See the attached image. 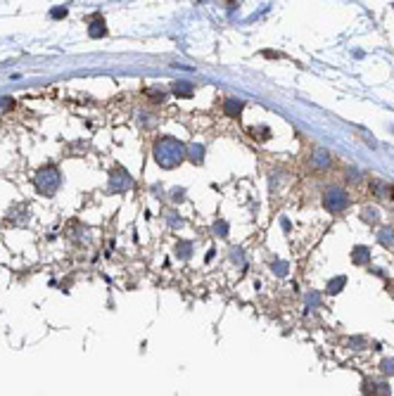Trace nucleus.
<instances>
[{"label": "nucleus", "mask_w": 394, "mask_h": 396, "mask_svg": "<svg viewBox=\"0 0 394 396\" xmlns=\"http://www.w3.org/2000/svg\"><path fill=\"white\" fill-rule=\"evenodd\" d=\"M186 157V145L178 143L176 138H159L157 143H154V159H157V164L162 166H176L180 159Z\"/></svg>", "instance_id": "obj_1"}, {"label": "nucleus", "mask_w": 394, "mask_h": 396, "mask_svg": "<svg viewBox=\"0 0 394 396\" xmlns=\"http://www.w3.org/2000/svg\"><path fill=\"white\" fill-rule=\"evenodd\" d=\"M60 183H62V178H60V171L55 166H48L36 176V188H38L41 195H52L60 188Z\"/></svg>", "instance_id": "obj_2"}, {"label": "nucleus", "mask_w": 394, "mask_h": 396, "mask_svg": "<svg viewBox=\"0 0 394 396\" xmlns=\"http://www.w3.org/2000/svg\"><path fill=\"white\" fill-rule=\"evenodd\" d=\"M347 204H349V197L345 195V190H339V188H332V190L325 192V209L332 214L342 212V209H347Z\"/></svg>", "instance_id": "obj_3"}, {"label": "nucleus", "mask_w": 394, "mask_h": 396, "mask_svg": "<svg viewBox=\"0 0 394 396\" xmlns=\"http://www.w3.org/2000/svg\"><path fill=\"white\" fill-rule=\"evenodd\" d=\"M110 188L114 192L117 190H128V188H131V178H128V173H126V171H114V173H112V185Z\"/></svg>", "instance_id": "obj_4"}, {"label": "nucleus", "mask_w": 394, "mask_h": 396, "mask_svg": "<svg viewBox=\"0 0 394 396\" xmlns=\"http://www.w3.org/2000/svg\"><path fill=\"white\" fill-rule=\"evenodd\" d=\"M88 34H90V38H102V36L107 34V27H104V21L102 19H93L88 24Z\"/></svg>", "instance_id": "obj_5"}, {"label": "nucleus", "mask_w": 394, "mask_h": 396, "mask_svg": "<svg viewBox=\"0 0 394 396\" xmlns=\"http://www.w3.org/2000/svg\"><path fill=\"white\" fill-rule=\"evenodd\" d=\"M385 391H389L387 384L373 382V380H366V382H363V394H385Z\"/></svg>", "instance_id": "obj_6"}, {"label": "nucleus", "mask_w": 394, "mask_h": 396, "mask_svg": "<svg viewBox=\"0 0 394 396\" xmlns=\"http://www.w3.org/2000/svg\"><path fill=\"white\" fill-rule=\"evenodd\" d=\"M223 112H226L228 116H240L242 102L240 100H235V97H230V100H226V104H223Z\"/></svg>", "instance_id": "obj_7"}, {"label": "nucleus", "mask_w": 394, "mask_h": 396, "mask_svg": "<svg viewBox=\"0 0 394 396\" xmlns=\"http://www.w3.org/2000/svg\"><path fill=\"white\" fill-rule=\"evenodd\" d=\"M173 93L178 97H190L193 95V86H188V83H176V86H173Z\"/></svg>", "instance_id": "obj_8"}, {"label": "nucleus", "mask_w": 394, "mask_h": 396, "mask_svg": "<svg viewBox=\"0 0 394 396\" xmlns=\"http://www.w3.org/2000/svg\"><path fill=\"white\" fill-rule=\"evenodd\" d=\"M368 256H371V254H368L366 247H356V249H354V254H352L354 263H363V261H366Z\"/></svg>", "instance_id": "obj_9"}, {"label": "nucleus", "mask_w": 394, "mask_h": 396, "mask_svg": "<svg viewBox=\"0 0 394 396\" xmlns=\"http://www.w3.org/2000/svg\"><path fill=\"white\" fill-rule=\"evenodd\" d=\"M378 237H380L382 245H392V242H394V230H389V228H382Z\"/></svg>", "instance_id": "obj_10"}, {"label": "nucleus", "mask_w": 394, "mask_h": 396, "mask_svg": "<svg viewBox=\"0 0 394 396\" xmlns=\"http://www.w3.org/2000/svg\"><path fill=\"white\" fill-rule=\"evenodd\" d=\"M380 370L385 375H394V358H385V361L380 363Z\"/></svg>", "instance_id": "obj_11"}, {"label": "nucleus", "mask_w": 394, "mask_h": 396, "mask_svg": "<svg viewBox=\"0 0 394 396\" xmlns=\"http://www.w3.org/2000/svg\"><path fill=\"white\" fill-rule=\"evenodd\" d=\"M190 152L195 154L193 162H202V154H204V147H202V145H193V147H190Z\"/></svg>", "instance_id": "obj_12"}, {"label": "nucleus", "mask_w": 394, "mask_h": 396, "mask_svg": "<svg viewBox=\"0 0 394 396\" xmlns=\"http://www.w3.org/2000/svg\"><path fill=\"white\" fill-rule=\"evenodd\" d=\"M345 285V278H337V280H332L330 285H328V292H332V294H337L339 292V287Z\"/></svg>", "instance_id": "obj_13"}, {"label": "nucleus", "mask_w": 394, "mask_h": 396, "mask_svg": "<svg viewBox=\"0 0 394 396\" xmlns=\"http://www.w3.org/2000/svg\"><path fill=\"white\" fill-rule=\"evenodd\" d=\"M12 97H0V114H3V112H7L10 110V107H12Z\"/></svg>", "instance_id": "obj_14"}, {"label": "nucleus", "mask_w": 394, "mask_h": 396, "mask_svg": "<svg viewBox=\"0 0 394 396\" xmlns=\"http://www.w3.org/2000/svg\"><path fill=\"white\" fill-rule=\"evenodd\" d=\"M363 219L373 223V221H378V212L375 209H363Z\"/></svg>", "instance_id": "obj_15"}, {"label": "nucleus", "mask_w": 394, "mask_h": 396, "mask_svg": "<svg viewBox=\"0 0 394 396\" xmlns=\"http://www.w3.org/2000/svg\"><path fill=\"white\" fill-rule=\"evenodd\" d=\"M373 190L378 192V197H385V195H387V188L382 183H373Z\"/></svg>", "instance_id": "obj_16"}, {"label": "nucleus", "mask_w": 394, "mask_h": 396, "mask_svg": "<svg viewBox=\"0 0 394 396\" xmlns=\"http://www.w3.org/2000/svg\"><path fill=\"white\" fill-rule=\"evenodd\" d=\"M67 14V7H57V10H52V17H64Z\"/></svg>", "instance_id": "obj_17"}, {"label": "nucleus", "mask_w": 394, "mask_h": 396, "mask_svg": "<svg viewBox=\"0 0 394 396\" xmlns=\"http://www.w3.org/2000/svg\"><path fill=\"white\" fill-rule=\"evenodd\" d=\"M226 230H228V226H226V223H219V235H221V237H223V235H228Z\"/></svg>", "instance_id": "obj_18"}, {"label": "nucleus", "mask_w": 394, "mask_h": 396, "mask_svg": "<svg viewBox=\"0 0 394 396\" xmlns=\"http://www.w3.org/2000/svg\"><path fill=\"white\" fill-rule=\"evenodd\" d=\"M285 268H287L285 263H278V271H276V273H278V275H285Z\"/></svg>", "instance_id": "obj_19"}]
</instances>
